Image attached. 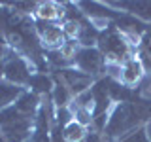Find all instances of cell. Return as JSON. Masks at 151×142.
I'll use <instances>...</instances> for the list:
<instances>
[{
  "instance_id": "obj_1",
  "label": "cell",
  "mask_w": 151,
  "mask_h": 142,
  "mask_svg": "<svg viewBox=\"0 0 151 142\" xmlns=\"http://www.w3.org/2000/svg\"><path fill=\"white\" fill-rule=\"evenodd\" d=\"M151 120V99L136 97L130 102L113 104V108L108 114V123L104 127V140L117 142L125 135L132 133L138 127H144Z\"/></svg>"
},
{
  "instance_id": "obj_2",
  "label": "cell",
  "mask_w": 151,
  "mask_h": 142,
  "mask_svg": "<svg viewBox=\"0 0 151 142\" xmlns=\"http://www.w3.org/2000/svg\"><path fill=\"white\" fill-rule=\"evenodd\" d=\"M96 47L100 49V53L106 59V64H123L127 59L136 55V47H132L127 38L121 34L115 28L113 23H110L104 30H100V36H98Z\"/></svg>"
},
{
  "instance_id": "obj_3",
  "label": "cell",
  "mask_w": 151,
  "mask_h": 142,
  "mask_svg": "<svg viewBox=\"0 0 151 142\" xmlns=\"http://www.w3.org/2000/svg\"><path fill=\"white\" fill-rule=\"evenodd\" d=\"M72 66L79 72L91 76L93 80H98L104 76L106 70V59L100 53L98 47H79L78 53L72 59Z\"/></svg>"
},
{
  "instance_id": "obj_4",
  "label": "cell",
  "mask_w": 151,
  "mask_h": 142,
  "mask_svg": "<svg viewBox=\"0 0 151 142\" xmlns=\"http://www.w3.org/2000/svg\"><path fill=\"white\" fill-rule=\"evenodd\" d=\"M32 74H34L32 72V63L17 53L8 57L6 63L2 64V80H6V82L13 85H19V87L27 89L28 80H30Z\"/></svg>"
},
{
  "instance_id": "obj_5",
  "label": "cell",
  "mask_w": 151,
  "mask_h": 142,
  "mask_svg": "<svg viewBox=\"0 0 151 142\" xmlns=\"http://www.w3.org/2000/svg\"><path fill=\"white\" fill-rule=\"evenodd\" d=\"M34 32L40 40V46L45 51H59L66 40L63 34V28H60V23H47L34 19Z\"/></svg>"
},
{
  "instance_id": "obj_6",
  "label": "cell",
  "mask_w": 151,
  "mask_h": 142,
  "mask_svg": "<svg viewBox=\"0 0 151 142\" xmlns=\"http://www.w3.org/2000/svg\"><path fill=\"white\" fill-rule=\"evenodd\" d=\"M145 78V72H144V66H142L138 57H130L127 59L125 63L121 64V76H119V82L125 85V87H130V89H136L138 85L144 82Z\"/></svg>"
},
{
  "instance_id": "obj_7",
  "label": "cell",
  "mask_w": 151,
  "mask_h": 142,
  "mask_svg": "<svg viewBox=\"0 0 151 142\" xmlns=\"http://www.w3.org/2000/svg\"><path fill=\"white\" fill-rule=\"evenodd\" d=\"M110 8L121 13H129V15L140 19L144 23L151 25V2L149 0H138V2H106Z\"/></svg>"
},
{
  "instance_id": "obj_8",
  "label": "cell",
  "mask_w": 151,
  "mask_h": 142,
  "mask_svg": "<svg viewBox=\"0 0 151 142\" xmlns=\"http://www.w3.org/2000/svg\"><path fill=\"white\" fill-rule=\"evenodd\" d=\"M34 19L38 21H47V23H63L64 19V4L59 2H38L34 9Z\"/></svg>"
},
{
  "instance_id": "obj_9",
  "label": "cell",
  "mask_w": 151,
  "mask_h": 142,
  "mask_svg": "<svg viewBox=\"0 0 151 142\" xmlns=\"http://www.w3.org/2000/svg\"><path fill=\"white\" fill-rule=\"evenodd\" d=\"M13 106H15L25 117H32V120H34L36 112L40 110V106H42V97H38V95L32 93L30 89H25V91L21 93V97L15 101Z\"/></svg>"
},
{
  "instance_id": "obj_10",
  "label": "cell",
  "mask_w": 151,
  "mask_h": 142,
  "mask_svg": "<svg viewBox=\"0 0 151 142\" xmlns=\"http://www.w3.org/2000/svg\"><path fill=\"white\" fill-rule=\"evenodd\" d=\"M53 85H55V80L51 74L47 72H34L30 76V80H28V85L27 87H30L32 93H36L38 97H49L51 91H53Z\"/></svg>"
},
{
  "instance_id": "obj_11",
  "label": "cell",
  "mask_w": 151,
  "mask_h": 142,
  "mask_svg": "<svg viewBox=\"0 0 151 142\" xmlns=\"http://www.w3.org/2000/svg\"><path fill=\"white\" fill-rule=\"evenodd\" d=\"M53 80H55V85H53V91L49 95L51 102H53L55 108H68L70 102H72V99H74L72 91H70L68 85H66L60 78H57L55 74H53Z\"/></svg>"
},
{
  "instance_id": "obj_12",
  "label": "cell",
  "mask_w": 151,
  "mask_h": 142,
  "mask_svg": "<svg viewBox=\"0 0 151 142\" xmlns=\"http://www.w3.org/2000/svg\"><path fill=\"white\" fill-rule=\"evenodd\" d=\"M23 91H25V87H19V85H13L6 80H0V110L15 104V101L21 97Z\"/></svg>"
},
{
  "instance_id": "obj_13",
  "label": "cell",
  "mask_w": 151,
  "mask_h": 142,
  "mask_svg": "<svg viewBox=\"0 0 151 142\" xmlns=\"http://www.w3.org/2000/svg\"><path fill=\"white\" fill-rule=\"evenodd\" d=\"M89 135V129L83 125H79L78 121H70L63 127V138L64 142H83Z\"/></svg>"
},
{
  "instance_id": "obj_14",
  "label": "cell",
  "mask_w": 151,
  "mask_h": 142,
  "mask_svg": "<svg viewBox=\"0 0 151 142\" xmlns=\"http://www.w3.org/2000/svg\"><path fill=\"white\" fill-rule=\"evenodd\" d=\"M145 140H149V138H147V131H145V125H144V127L134 129L132 133H129V135H125L117 142H145Z\"/></svg>"
},
{
  "instance_id": "obj_15",
  "label": "cell",
  "mask_w": 151,
  "mask_h": 142,
  "mask_svg": "<svg viewBox=\"0 0 151 142\" xmlns=\"http://www.w3.org/2000/svg\"><path fill=\"white\" fill-rule=\"evenodd\" d=\"M140 49L142 51H145L149 57H151V25H149V28L144 32V36H142V40H140Z\"/></svg>"
},
{
  "instance_id": "obj_16",
  "label": "cell",
  "mask_w": 151,
  "mask_h": 142,
  "mask_svg": "<svg viewBox=\"0 0 151 142\" xmlns=\"http://www.w3.org/2000/svg\"><path fill=\"white\" fill-rule=\"evenodd\" d=\"M25 142H32V140H30V138H28V140H25Z\"/></svg>"
},
{
  "instance_id": "obj_17",
  "label": "cell",
  "mask_w": 151,
  "mask_h": 142,
  "mask_svg": "<svg viewBox=\"0 0 151 142\" xmlns=\"http://www.w3.org/2000/svg\"><path fill=\"white\" fill-rule=\"evenodd\" d=\"M145 142H151V140H145Z\"/></svg>"
}]
</instances>
